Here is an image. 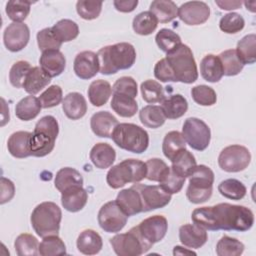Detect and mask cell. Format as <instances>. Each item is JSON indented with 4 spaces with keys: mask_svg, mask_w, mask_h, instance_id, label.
Masks as SVG:
<instances>
[{
    "mask_svg": "<svg viewBox=\"0 0 256 256\" xmlns=\"http://www.w3.org/2000/svg\"><path fill=\"white\" fill-rule=\"evenodd\" d=\"M194 224L205 230H226L245 232L254 224L253 212L242 205L219 203L194 209L191 215Z\"/></svg>",
    "mask_w": 256,
    "mask_h": 256,
    "instance_id": "cell-1",
    "label": "cell"
},
{
    "mask_svg": "<svg viewBox=\"0 0 256 256\" xmlns=\"http://www.w3.org/2000/svg\"><path fill=\"white\" fill-rule=\"evenodd\" d=\"M99 72L103 75H112L119 70L131 68L136 61V50L127 42H120L101 48L97 52Z\"/></svg>",
    "mask_w": 256,
    "mask_h": 256,
    "instance_id": "cell-2",
    "label": "cell"
},
{
    "mask_svg": "<svg viewBox=\"0 0 256 256\" xmlns=\"http://www.w3.org/2000/svg\"><path fill=\"white\" fill-rule=\"evenodd\" d=\"M165 59L173 75L174 82L191 84L197 80V65L193 53L187 45L181 44L176 50L167 53Z\"/></svg>",
    "mask_w": 256,
    "mask_h": 256,
    "instance_id": "cell-3",
    "label": "cell"
},
{
    "mask_svg": "<svg viewBox=\"0 0 256 256\" xmlns=\"http://www.w3.org/2000/svg\"><path fill=\"white\" fill-rule=\"evenodd\" d=\"M62 212L59 206L51 201L38 204L31 213L30 221L36 234L42 238L58 235Z\"/></svg>",
    "mask_w": 256,
    "mask_h": 256,
    "instance_id": "cell-4",
    "label": "cell"
},
{
    "mask_svg": "<svg viewBox=\"0 0 256 256\" xmlns=\"http://www.w3.org/2000/svg\"><path fill=\"white\" fill-rule=\"evenodd\" d=\"M59 133V125L55 117H42L35 125L31 137V156L44 157L52 152Z\"/></svg>",
    "mask_w": 256,
    "mask_h": 256,
    "instance_id": "cell-5",
    "label": "cell"
},
{
    "mask_svg": "<svg viewBox=\"0 0 256 256\" xmlns=\"http://www.w3.org/2000/svg\"><path fill=\"white\" fill-rule=\"evenodd\" d=\"M111 138L121 149L136 154L145 152L149 145L147 131L133 123H119L114 128Z\"/></svg>",
    "mask_w": 256,
    "mask_h": 256,
    "instance_id": "cell-6",
    "label": "cell"
},
{
    "mask_svg": "<svg viewBox=\"0 0 256 256\" xmlns=\"http://www.w3.org/2000/svg\"><path fill=\"white\" fill-rule=\"evenodd\" d=\"M146 163L138 159H125L109 169L106 181L109 187L119 189L127 183H139L146 178Z\"/></svg>",
    "mask_w": 256,
    "mask_h": 256,
    "instance_id": "cell-7",
    "label": "cell"
},
{
    "mask_svg": "<svg viewBox=\"0 0 256 256\" xmlns=\"http://www.w3.org/2000/svg\"><path fill=\"white\" fill-rule=\"evenodd\" d=\"M186 196L191 203L201 204L210 199L213 191L214 172L206 165H196L188 176Z\"/></svg>",
    "mask_w": 256,
    "mask_h": 256,
    "instance_id": "cell-8",
    "label": "cell"
},
{
    "mask_svg": "<svg viewBox=\"0 0 256 256\" xmlns=\"http://www.w3.org/2000/svg\"><path fill=\"white\" fill-rule=\"evenodd\" d=\"M110 244L118 256H139L153 246L142 237L137 226L126 233L115 235L110 239Z\"/></svg>",
    "mask_w": 256,
    "mask_h": 256,
    "instance_id": "cell-9",
    "label": "cell"
},
{
    "mask_svg": "<svg viewBox=\"0 0 256 256\" xmlns=\"http://www.w3.org/2000/svg\"><path fill=\"white\" fill-rule=\"evenodd\" d=\"M182 135L186 143L194 150L204 151L210 143L211 131L209 126L201 119L187 118L182 127Z\"/></svg>",
    "mask_w": 256,
    "mask_h": 256,
    "instance_id": "cell-10",
    "label": "cell"
},
{
    "mask_svg": "<svg viewBox=\"0 0 256 256\" xmlns=\"http://www.w3.org/2000/svg\"><path fill=\"white\" fill-rule=\"evenodd\" d=\"M250 161V151L245 146L238 144L225 147L218 156L219 167L230 173L243 171L248 167Z\"/></svg>",
    "mask_w": 256,
    "mask_h": 256,
    "instance_id": "cell-11",
    "label": "cell"
},
{
    "mask_svg": "<svg viewBox=\"0 0 256 256\" xmlns=\"http://www.w3.org/2000/svg\"><path fill=\"white\" fill-rule=\"evenodd\" d=\"M128 215L117 204L116 200L105 203L98 212V224L107 233L121 231L127 223Z\"/></svg>",
    "mask_w": 256,
    "mask_h": 256,
    "instance_id": "cell-12",
    "label": "cell"
},
{
    "mask_svg": "<svg viewBox=\"0 0 256 256\" xmlns=\"http://www.w3.org/2000/svg\"><path fill=\"white\" fill-rule=\"evenodd\" d=\"M140 193L143 212L163 208L171 201V194L166 192L160 185H144L133 184Z\"/></svg>",
    "mask_w": 256,
    "mask_h": 256,
    "instance_id": "cell-13",
    "label": "cell"
},
{
    "mask_svg": "<svg viewBox=\"0 0 256 256\" xmlns=\"http://www.w3.org/2000/svg\"><path fill=\"white\" fill-rule=\"evenodd\" d=\"M30 39L29 27L22 22H12L3 33L5 47L11 52L21 51L26 47Z\"/></svg>",
    "mask_w": 256,
    "mask_h": 256,
    "instance_id": "cell-14",
    "label": "cell"
},
{
    "mask_svg": "<svg viewBox=\"0 0 256 256\" xmlns=\"http://www.w3.org/2000/svg\"><path fill=\"white\" fill-rule=\"evenodd\" d=\"M210 16V8L203 1H188L178 8V17L186 25H200Z\"/></svg>",
    "mask_w": 256,
    "mask_h": 256,
    "instance_id": "cell-15",
    "label": "cell"
},
{
    "mask_svg": "<svg viewBox=\"0 0 256 256\" xmlns=\"http://www.w3.org/2000/svg\"><path fill=\"white\" fill-rule=\"evenodd\" d=\"M137 228L142 237L152 245L161 241L167 232L168 222L162 215L150 216L137 225Z\"/></svg>",
    "mask_w": 256,
    "mask_h": 256,
    "instance_id": "cell-16",
    "label": "cell"
},
{
    "mask_svg": "<svg viewBox=\"0 0 256 256\" xmlns=\"http://www.w3.org/2000/svg\"><path fill=\"white\" fill-rule=\"evenodd\" d=\"M73 69L77 77L83 80L93 78L99 72L98 56L93 51H82L74 59Z\"/></svg>",
    "mask_w": 256,
    "mask_h": 256,
    "instance_id": "cell-17",
    "label": "cell"
},
{
    "mask_svg": "<svg viewBox=\"0 0 256 256\" xmlns=\"http://www.w3.org/2000/svg\"><path fill=\"white\" fill-rule=\"evenodd\" d=\"M180 242L191 249L202 247L208 240L206 230L196 224H184L179 228Z\"/></svg>",
    "mask_w": 256,
    "mask_h": 256,
    "instance_id": "cell-18",
    "label": "cell"
},
{
    "mask_svg": "<svg viewBox=\"0 0 256 256\" xmlns=\"http://www.w3.org/2000/svg\"><path fill=\"white\" fill-rule=\"evenodd\" d=\"M39 64L41 69L50 78L59 76L66 67V59L60 50H48L42 52Z\"/></svg>",
    "mask_w": 256,
    "mask_h": 256,
    "instance_id": "cell-19",
    "label": "cell"
},
{
    "mask_svg": "<svg viewBox=\"0 0 256 256\" xmlns=\"http://www.w3.org/2000/svg\"><path fill=\"white\" fill-rule=\"evenodd\" d=\"M116 202L128 216L143 212L141 196L134 185L121 190L116 197Z\"/></svg>",
    "mask_w": 256,
    "mask_h": 256,
    "instance_id": "cell-20",
    "label": "cell"
},
{
    "mask_svg": "<svg viewBox=\"0 0 256 256\" xmlns=\"http://www.w3.org/2000/svg\"><path fill=\"white\" fill-rule=\"evenodd\" d=\"M118 120L108 111H99L92 115L90 127L92 132L103 138H111L114 128L118 125Z\"/></svg>",
    "mask_w": 256,
    "mask_h": 256,
    "instance_id": "cell-21",
    "label": "cell"
},
{
    "mask_svg": "<svg viewBox=\"0 0 256 256\" xmlns=\"http://www.w3.org/2000/svg\"><path fill=\"white\" fill-rule=\"evenodd\" d=\"M31 137L28 131H16L10 135L7 141L9 153L15 158H26L31 156Z\"/></svg>",
    "mask_w": 256,
    "mask_h": 256,
    "instance_id": "cell-22",
    "label": "cell"
},
{
    "mask_svg": "<svg viewBox=\"0 0 256 256\" xmlns=\"http://www.w3.org/2000/svg\"><path fill=\"white\" fill-rule=\"evenodd\" d=\"M88 200L87 191L83 186H73L61 192V203L65 210L78 212L82 210Z\"/></svg>",
    "mask_w": 256,
    "mask_h": 256,
    "instance_id": "cell-23",
    "label": "cell"
},
{
    "mask_svg": "<svg viewBox=\"0 0 256 256\" xmlns=\"http://www.w3.org/2000/svg\"><path fill=\"white\" fill-rule=\"evenodd\" d=\"M64 114L71 120L82 118L87 112V102L84 96L78 92L68 93L62 101Z\"/></svg>",
    "mask_w": 256,
    "mask_h": 256,
    "instance_id": "cell-24",
    "label": "cell"
},
{
    "mask_svg": "<svg viewBox=\"0 0 256 256\" xmlns=\"http://www.w3.org/2000/svg\"><path fill=\"white\" fill-rule=\"evenodd\" d=\"M90 160L96 168L106 169L112 166L116 159V152L114 148L104 142L95 144L90 151Z\"/></svg>",
    "mask_w": 256,
    "mask_h": 256,
    "instance_id": "cell-25",
    "label": "cell"
},
{
    "mask_svg": "<svg viewBox=\"0 0 256 256\" xmlns=\"http://www.w3.org/2000/svg\"><path fill=\"white\" fill-rule=\"evenodd\" d=\"M79 252L85 255H95L100 252L103 246L101 236L92 229L83 230L76 241Z\"/></svg>",
    "mask_w": 256,
    "mask_h": 256,
    "instance_id": "cell-26",
    "label": "cell"
},
{
    "mask_svg": "<svg viewBox=\"0 0 256 256\" xmlns=\"http://www.w3.org/2000/svg\"><path fill=\"white\" fill-rule=\"evenodd\" d=\"M161 109L168 119H178L188 110V102L181 94H174L165 97L161 102Z\"/></svg>",
    "mask_w": 256,
    "mask_h": 256,
    "instance_id": "cell-27",
    "label": "cell"
},
{
    "mask_svg": "<svg viewBox=\"0 0 256 256\" xmlns=\"http://www.w3.org/2000/svg\"><path fill=\"white\" fill-rule=\"evenodd\" d=\"M200 73L204 80L216 83L223 76V67L218 56L213 54L205 55L200 62Z\"/></svg>",
    "mask_w": 256,
    "mask_h": 256,
    "instance_id": "cell-28",
    "label": "cell"
},
{
    "mask_svg": "<svg viewBox=\"0 0 256 256\" xmlns=\"http://www.w3.org/2000/svg\"><path fill=\"white\" fill-rule=\"evenodd\" d=\"M50 82L51 78L45 74L41 67L35 66L32 67L28 72L23 84V88L30 95H35L48 86Z\"/></svg>",
    "mask_w": 256,
    "mask_h": 256,
    "instance_id": "cell-29",
    "label": "cell"
},
{
    "mask_svg": "<svg viewBox=\"0 0 256 256\" xmlns=\"http://www.w3.org/2000/svg\"><path fill=\"white\" fill-rule=\"evenodd\" d=\"M90 103L93 106L100 107L106 104L109 97L112 94V87L110 83L103 79L94 80L87 91Z\"/></svg>",
    "mask_w": 256,
    "mask_h": 256,
    "instance_id": "cell-30",
    "label": "cell"
},
{
    "mask_svg": "<svg viewBox=\"0 0 256 256\" xmlns=\"http://www.w3.org/2000/svg\"><path fill=\"white\" fill-rule=\"evenodd\" d=\"M42 105L38 98L33 95L22 98L15 106V115L22 121H30L38 116Z\"/></svg>",
    "mask_w": 256,
    "mask_h": 256,
    "instance_id": "cell-31",
    "label": "cell"
},
{
    "mask_svg": "<svg viewBox=\"0 0 256 256\" xmlns=\"http://www.w3.org/2000/svg\"><path fill=\"white\" fill-rule=\"evenodd\" d=\"M149 11L160 23H168L178 17V7L170 0H155L150 4Z\"/></svg>",
    "mask_w": 256,
    "mask_h": 256,
    "instance_id": "cell-32",
    "label": "cell"
},
{
    "mask_svg": "<svg viewBox=\"0 0 256 256\" xmlns=\"http://www.w3.org/2000/svg\"><path fill=\"white\" fill-rule=\"evenodd\" d=\"M54 185L59 192H63L73 186H83V177L76 169L64 167L56 173Z\"/></svg>",
    "mask_w": 256,
    "mask_h": 256,
    "instance_id": "cell-33",
    "label": "cell"
},
{
    "mask_svg": "<svg viewBox=\"0 0 256 256\" xmlns=\"http://www.w3.org/2000/svg\"><path fill=\"white\" fill-rule=\"evenodd\" d=\"M111 100V108L116 112L119 116L129 118L133 117L138 111V104L135 98L123 94L112 93Z\"/></svg>",
    "mask_w": 256,
    "mask_h": 256,
    "instance_id": "cell-34",
    "label": "cell"
},
{
    "mask_svg": "<svg viewBox=\"0 0 256 256\" xmlns=\"http://www.w3.org/2000/svg\"><path fill=\"white\" fill-rule=\"evenodd\" d=\"M186 149V141L179 131L168 132L162 143V152L164 156L170 161L182 150Z\"/></svg>",
    "mask_w": 256,
    "mask_h": 256,
    "instance_id": "cell-35",
    "label": "cell"
},
{
    "mask_svg": "<svg viewBox=\"0 0 256 256\" xmlns=\"http://www.w3.org/2000/svg\"><path fill=\"white\" fill-rule=\"evenodd\" d=\"M236 53L239 60L245 64H253L256 61V35L254 33L245 35L237 43Z\"/></svg>",
    "mask_w": 256,
    "mask_h": 256,
    "instance_id": "cell-36",
    "label": "cell"
},
{
    "mask_svg": "<svg viewBox=\"0 0 256 256\" xmlns=\"http://www.w3.org/2000/svg\"><path fill=\"white\" fill-rule=\"evenodd\" d=\"M139 119L145 127L156 129L165 123L166 117L160 106L147 105L140 110Z\"/></svg>",
    "mask_w": 256,
    "mask_h": 256,
    "instance_id": "cell-37",
    "label": "cell"
},
{
    "mask_svg": "<svg viewBox=\"0 0 256 256\" xmlns=\"http://www.w3.org/2000/svg\"><path fill=\"white\" fill-rule=\"evenodd\" d=\"M171 162L172 169L177 174L185 178H187L191 174V172L197 165L194 155L186 149L179 152Z\"/></svg>",
    "mask_w": 256,
    "mask_h": 256,
    "instance_id": "cell-38",
    "label": "cell"
},
{
    "mask_svg": "<svg viewBox=\"0 0 256 256\" xmlns=\"http://www.w3.org/2000/svg\"><path fill=\"white\" fill-rule=\"evenodd\" d=\"M158 25L157 18L150 12L144 11L136 15L132 22L133 30L136 34L146 36L153 33Z\"/></svg>",
    "mask_w": 256,
    "mask_h": 256,
    "instance_id": "cell-39",
    "label": "cell"
},
{
    "mask_svg": "<svg viewBox=\"0 0 256 256\" xmlns=\"http://www.w3.org/2000/svg\"><path fill=\"white\" fill-rule=\"evenodd\" d=\"M54 35L60 42L74 40L79 34V27L76 22L70 19H61L51 27Z\"/></svg>",
    "mask_w": 256,
    "mask_h": 256,
    "instance_id": "cell-40",
    "label": "cell"
},
{
    "mask_svg": "<svg viewBox=\"0 0 256 256\" xmlns=\"http://www.w3.org/2000/svg\"><path fill=\"white\" fill-rule=\"evenodd\" d=\"M155 41L157 46L166 54L176 50L182 44L180 36L168 28L160 29L155 36Z\"/></svg>",
    "mask_w": 256,
    "mask_h": 256,
    "instance_id": "cell-41",
    "label": "cell"
},
{
    "mask_svg": "<svg viewBox=\"0 0 256 256\" xmlns=\"http://www.w3.org/2000/svg\"><path fill=\"white\" fill-rule=\"evenodd\" d=\"M218 191L225 198L231 200H241L246 195L247 189L241 181L230 178L220 182L218 185Z\"/></svg>",
    "mask_w": 256,
    "mask_h": 256,
    "instance_id": "cell-42",
    "label": "cell"
},
{
    "mask_svg": "<svg viewBox=\"0 0 256 256\" xmlns=\"http://www.w3.org/2000/svg\"><path fill=\"white\" fill-rule=\"evenodd\" d=\"M14 247L18 256H36L39 254V243L32 234H20L15 242Z\"/></svg>",
    "mask_w": 256,
    "mask_h": 256,
    "instance_id": "cell-43",
    "label": "cell"
},
{
    "mask_svg": "<svg viewBox=\"0 0 256 256\" xmlns=\"http://www.w3.org/2000/svg\"><path fill=\"white\" fill-rule=\"evenodd\" d=\"M218 57L223 67V75L225 76L238 75L244 67L243 63L239 60L235 49L225 50L221 52Z\"/></svg>",
    "mask_w": 256,
    "mask_h": 256,
    "instance_id": "cell-44",
    "label": "cell"
},
{
    "mask_svg": "<svg viewBox=\"0 0 256 256\" xmlns=\"http://www.w3.org/2000/svg\"><path fill=\"white\" fill-rule=\"evenodd\" d=\"M186 178L177 174L172 167H167L159 179V185L169 194H176L182 189Z\"/></svg>",
    "mask_w": 256,
    "mask_h": 256,
    "instance_id": "cell-45",
    "label": "cell"
},
{
    "mask_svg": "<svg viewBox=\"0 0 256 256\" xmlns=\"http://www.w3.org/2000/svg\"><path fill=\"white\" fill-rule=\"evenodd\" d=\"M140 90L143 100L149 104L161 103L165 98L163 87L155 80H145L141 83Z\"/></svg>",
    "mask_w": 256,
    "mask_h": 256,
    "instance_id": "cell-46",
    "label": "cell"
},
{
    "mask_svg": "<svg viewBox=\"0 0 256 256\" xmlns=\"http://www.w3.org/2000/svg\"><path fill=\"white\" fill-rule=\"evenodd\" d=\"M39 254L42 256H55L66 254V246L58 235H50L43 238L39 244Z\"/></svg>",
    "mask_w": 256,
    "mask_h": 256,
    "instance_id": "cell-47",
    "label": "cell"
},
{
    "mask_svg": "<svg viewBox=\"0 0 256 256\" xmlns=\"http://www.w3.org/2000/svg\"><path fill=\"white\" fill-rule=\"evenodd\" d=\"M244 248V244L238 239L224 235L216 244V254L218 256H239Z\"/></svg>",
    "mask_w": 256,
    "mask_h": 256,
    "instance_id": "cell-48",
    "label": "cell"
},
{
    "mask_svg": "<svg viewBox=\"0 0 256 256\" xmlns=\"http://www.w3.org/2000/svg\"><path fill=\"white\" fill-rule=\"evenodd\" d=\"M30 1L23 0H11L6 4L5 12L9 19L13 22H22L24 21L30 13Z\"/></svg>",
    "mask_w": 256,
    "mask_h": 256,
    "instance_id": "cell-49",
    "label": "cell"
},
{
    "mask_svg": "<svg viewBox=\"0 0 256 256\" xmlns=\"http://www.w3.org/2000/svg\"><path fill=\"white\" fill-rule=\"evenodd\" d=\"M245 26L244 18L236 13L230 12L225 14L219 22V28L221 31L227 34H235L240 32Z\"/></svg>",
    "mask_w": 256,
    "mask_h": 256,
    "instance_id": "cell-50",
    "label": "cell"
},
{
    "mask_svg": "<svg viewBox=\"0 0 256 256\" xmlns=\"http://www.w3.org/2000/svg\"><path fill=\"white\" fill-rule=\"evenodd\" d=\"M31 68V64L28 61L20 60L15 62L9 71V81L11 85L15 88H23L25 78Z\"/></svg>",
    "mask_w": 256,
    "mask_h": 256,
    "instance_id": "cell-51",
    "label": "cell"
},
{
    "mask_svg": "<svg viewBox=\"0 0 256 256\" xmlns=\"http://www.w3.org/2000/svg\"><path fill=\"white\" fill-rule=\"evenodd\" d=\"M193 100L201 106H212L217 101V95L213 88L207 85H197L191 89Z\"/></svg>",
    "mask_w": 256,
    "mask_h": 256,
    "instance_id": "cell-52",
    "label": "cell"
},
{
    "mask_svg": "<svg viewBox=\"0 0 256 256\" xmlns=\"http://www.w3.org/2000/svg\"><path fill=\"white\" fill-rule=\"evenodd\" d=\"M102 5V1L79 0L76 3V11L81 18L85 20H93L100 15Z\"/></svg>",
    "mask_w": 256,
    "mask_h": 256,
    "instance_id": "cell-53",
    "label": "cell"
},
{
    "mask_svg": "<svg viewBox=\"0 0 256 256\" xmlns=\"http://www.w3.org/2000/svg\"><path fill=\"white\" fill-rule=\"evenodd\" d=\"M37 44L39 49L44 52L48 50H59L62 45L56 36L54 35L51 27L44 28L37 33Z\"/></svg>",
    "mask_w": 256,
    "mask_h": 256,
    "instance_id": "cell-54",
    "label": "cell"
},
{
    "mask_svg": "<svg viewBox=\"0 0 256 256\" xmlns=\"http://www.w3.org/2000/svg\"><path fill=\"white\" fill-rule=\"evenodd\" d=\"M42 108H52L59 105L63 101L62 89L58 85L49 86L40 96L38 97Z\"/></svg>",
    "mask_w": 256,
    "mask_h": 256,
    "instance_id": "cell-55",
    "label": "cell"
},
{
    "mask_svg": "<svg viewBox=\"0 0 256 256\" xmlns=\"http://www.w3.org/2000/svg\"><path fill=\"white\" fill-rule=\"evenodd\" d=\"M112 93L123 94L135 98L138 93L137 83L130 76H123L117 79L112 87Z\"/></svg>",
    "mask_w": 256,
    "mask_h": 256,
    "instance_id": "cell-56",
    "label": "cell"
},
{
    "mask_svg": "<svg viewBox=\"0 0 256 256\" xmlns=\"http://www.w3.org/2000/svg\"><path fill=\"white\" fill-rule=\"evenodd\" d=\"M146 163L147 167V174L146 178L150 181L158 182L161 175L165 171V169L168 167V165L159 158H151Z\"/></svg>",
    "mask_w": 256,
    "mask_h": 256,
    "instance_id": "cell-57",
    "label": "cell"
},
{
    "mask_svg": "<svg viewBox=\"0 0 256 256\" xmlns=\"http://www.w3.org/2000/svg\"><path fill=\"white\" fill-rule=\"evenodd\" d=\"M154 76L161 82H174L173 75L170 71L168 63L165 58L160 59L154 66Z\"/></svg>",
    "mask_w": 256,
    "mask_h": 256,
    "instance_id": "cell-58",
    "label": "cell"
},
{
    "mask_svg": "<svg viewBox=\"0 0 256 256\" xmlns=\"http://www.w3.org/2000/svg\"><path fill=\"white\" fill-rule=\"evenodd\" d=\"M15 194V186L13 182L5 177H1V196L0 203L4 204L9 202Z\"/></svg>",
    "mask_w": 256,
    "mask_h": 256,
    "instance_id": "cell-59",
    "label": "cell"
},
{
    "mask_svg": "<svg viewBox=\"0 0 256 256\" xmlns=\"http://www.w3.org/2000/svg\"><path fill=\"white\" fill-rule=\"evenodd\" d=\"M113 5L116 8V10L128 13L132 12L138 5V0H115L113 1Z\"/></svg>",
    "mask_w": 256,
    "mask_h": 256,
    "instance_id": "cell-60",
    "label": "cell"
},
{
    "mask_svg": "<svg viewBox=\"0 0 256 256\" xmlns=\"http://www.w3.org/2000/svg\"><path fill=\"white\" fill-rule=\"evenodd\" d=\"M215 3L223 10H234L240 8L242 5L241 1H221V0H216Z\"/></svg>",
    "mask_w": 256,
    "mask_h": 256,
    "instance_id": "cell-61",
    "label": "cell"
},
{
    "mask_svg": "<svg viewBox=\"0 0 256 256\" xmlns=\"http://www.w3.org/2000/svg\"><path fill=\"white\" fill-rule=\"evenodd\" d=\"M2 109H3V113H2V122H1V126H4L7 122H9V108L6 105L5 100L2 98Z\"/></svg>",
    "mask_w": 256,
    "mask_h": 256,
    "instance_id": "cell-62",
    "label": "cell"
},
{
    "mask_svg": "<svg viewBox=\"0 0 256 256\" xmlns=\"http://www.w3.org/2000/svg\"><path fill=\"white\" fill-rule=\"evenodd\" d=\"M173 254L174 255H196V253L193 252L192 250L183 249V247L181 246H175L173 249Z\"/></svg>",
    "mask_w": 256,
    "mask_h": 256,
    "instance_id": "cell-63",
    "label": "cell"
},
{
    "mask_svg": "<svg viewBox=\"0 0 256 256\" xmlns=\"http://www.w3.org/2000/svg\"><path fill=\"white\" fill-rule=\"evenodd\" d=\"M244 5L246 6V9L251 11V12H255V6H256V2L255 1H245Z\"/></svg>",
    "mask_w": 256,
    "mask_h": 256,
    "instance_id": "cell-64",
    "label": "cell"
}]
</instances>
